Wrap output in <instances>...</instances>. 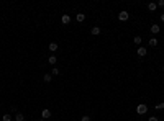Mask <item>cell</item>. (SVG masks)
<instances>
[{
    "label": "cell",
    "mask_w": 164,
    "mask_h": 121,
    "mask_svg": "<svg viewBox=\"0 0 164 121\" xmlns=\"http://www.w3.org/2000/svg\"><path fill=\"white\" fill-rule=\"evenodd\" d=\"M61 23H63V25H69L71 23V16L67 15V13H64V15L61 16Z\"/></svg>",
    "instance_id": "cell-6"
},
{
    "label": "cell",
    "mask_w": 164,
    "mask_h": 121,
    "mask_svg": "<svg viewBox=\"0 0 164 121\" xmlns=\"http://www.w3.org/2000/svg\"><path fill=\"white\" fill-rule=\"evenodd\" d=\"M136 113H138V115H146V113H148V105H143V103L138 105V106H136Z\"/></svg>",
    "instance_id": "cell-1"
},
{
    "label": "cell",
    "mask_w": 164,
    "mask_h": 121,
    "mask_svg": "<svg viewBox=\"0 0 164 121\" xmlns=\"http://www.w3.org/2000/svg\"><path fill=\"white\" fill-rule=\"evenodd\" d=\"M38 121H46V119H43V118H39V119H38Z\"/></svg>",
    "instance_id": "cell-23"
},
{
    "label": "cell",
    "mask_w": 164,
    "mask_h": 121,
    "mask_svg": "<svg viewBox=\"0 0 164 121\" xmlns=\"http://www.w3.org/2000/svg\"><path fill=\"white\" fill-rule=\"evenodd\" d=\"M136 54H138L140 57H144L146 54H148V49H146L144 46H140L138 49H136Z\"/></svg>",
    "instance_id": "cell-3"
},
{
    "label": "cell",
    "mask_w": 164,
    "mask_h": 121,
    "mask_svg": "<svg viewBox=\"0 0 164 121\" xmlns=\"http://www.w3.org/2000/svg\"><path fill=\"white\" fill-rule=\"evenodd\" d=\"M162 72H164V66H162Z\"/></svg>",
    "instance_id": "cell-24"
},
{
    "label": "cell",
    "mask_w": 164,
    "mask_h": 121,
    "mask_svg": "<svg viewBox=\"0 0 164 121\" xmlns=\"http://www.w3.org/2000/svg\"><path fill=\"white\" fill-rule=\"evenodd\" d=\"M128 18H130V13H128L126 10H122L120 13H118V20L120 21H128Z\"/></svg>",
    "instance_id": "cell-2"
},
{
    "label": "cell",
    "mask_w": 164,
    "mask_h": 121,
    "mask_svg": "<svg viewBox=\"0 0 164 121\" xmlns=\"http://www.w3.org/2000/svg\"><path fill=\"white\" fill-rule=\"evenodd\" d=\"M48 62H49L51 66H54L56 62H57V57H56V54H51L49 57H48Z\"/></svg>",
    "instance_id": "cell-10"
},
{
    "label": "cell",
    "mask_w": 164,
    "mask_h": 121,
    "mask_svg": "<svg viewBox=\"0 0 164 121\" xmlns=\"http://www.w3.org/2000/svg\"><path fill=\"white\" fill-rule=\"evenodd\" d=\"M156 8H158V5H156L154 2H149V3H148V10H149V12H154Z\"/></svg>",
    "instance_id": "cell-15"
},
{
    "label": "cell",
    "mask_w": 164,
    "mask_h": 121,
    "mask_svg": "<svg viewBox=\"0 0 164 121\" xmlns=\"http://www.w3.org/2000/svg\"><path fill=\"white\" fill-rule=\"evenodd\" d=\"M161 21H162V23H164V13H162V15H161Z\"/></svg>",
    "instance_id": "cell-22"
},
{
    "label": "cell",
    "mask_w": 164,
    "mask_h": 121,
    "mask_svg": "<svg viewBox=\"0 0 164 121\" xmlns=\"http://www.w3.org/2000/svg\"><path fill=\"white\" fill-rule=\"evenodd\" d=\"M43 80H44L46 83H49L51 80H53V75H51V74H44V75H43Z\"/></svg>",
    "instance_id": "cell-14"
},
{
    "label": "cell",
    "mask_w": 164,
    "mask_h": 121,
    "mask_svg": "<svg viewBox=\"0 0 164 121\" xmlns=\"http://www.w3.org/2000/svg\"><path fill=\"white\" fill-rule=\"evenodd\" d=\"M133 43H135V46H141V43H143V38H141V36H135V38H133Z\"/></svg>",
    "instance_id": "cell-8"
},
{
    "label": "cell",
    "mask_w": 164,
    "mask_h": 121,
    "mask_svg": "<svg viewBox=\"0 0 164 121\" xmlns=\"http://www.w3.org/2000/svg\"><path fill=\"white\" fill-rule=\"evenodd\" d=\"M84 20H85V15H84V13H77V15H76V21H77V23H82Z\"/></svg>",
    "instance_id": "cell-12"
},
{
    "label": "cell",
    "mask_w": 164,
    "mask_h": 121,
    "mask_svg": "<svg viewBox=\"0 0 164 121\" xmlns=\"http://www.w3.org/2000/svg\"><path fill=\"white\" fill-rule=\"evenodd\" d=\"M100 33H102L100 26H92V28H90V34H92V36H99Z\"/></svg>",
    "instance_id": "cell-4"
},
{
    "label": "cell",
    "mask_w": 164,
    "mask_h": 121,
    "mask_svg": "<svg viewBox=\"0 0 164 121\" xmlns=\"http://www.w3.org/2000/svg\"><path fill=\"white\" fill-rule=\"evenodd\" d=\"M154 108H156V110H164V103L162 101L158 103V105H154Z\"/></svg>",
    "instance_id": "cell-18"
},
{
    "label": "cell",
    "mask_w": 164,
    "mask_h": 121,
    "mask_svg": "<svg viewBox=\"0 0 164 121\" xmlns=\"http://www.w3.org/2000/svg\"><path fill=\"white\" fill-rule=\"evenodd\" d=\"M15 119H16V121H25V115L16 111V113H15Z\"/></svg>",
    "instance_id": "cell-13"
},
{
    "label": "cell",
    "mask_w": 164,
    "mask_h": 121,
    "mask_svg": "<svg viewBox=\"0 0 164 121\" xmlns=\"http://www.w3.org/2000/svg\"><path fill=\"white\" fill-rule=\"evenodd\" d=\"M148 121H159V119H158V116H149Z\"/></svg>",
    "instance_id": "cell-21"
},
{
    "label": "cell",
    "mask_w": 164,
    "mask_h": 121,
    "mask_svg": "<svg viewBox=\"0 0 164 121\" xmlns=\"http://www.w3.org/2000/svg\"><path fill=\"white\" fill-rule=\"evenodd\" d=\"M41 118H43V119H48V118H51V110H48V108H43V111H41Z\"/></svg>",
    "instance_id": "cell-5"
},
{
    "label": "cell",
    "mask_w": 164,
    "mask_h": 121,
    "mask_svg": "<svg viewBox=\"0 0 164 121\" xmlns=\"http://www.w3.org/2000/svg\"><path fill=\"white\" fill-rule=\"evenodd\" d=\"M57 48H59V46H57V43H49V46H48V49H49L51 52H56Z\"/></svg>",
    "instance_id": "cell-11"
},
{
    "label": "cell",
    "mask_w": 164,
    "mask_h": 121,
    "mask_svg": "<svg viewBox=\"0 0 164 121\" xmlns=\"http://www.w3.org/2000/svg\"><path fill=\"white\" fill-rule=\"evenodd\" d=\"M81 121H90V116H87V115H85V116H82Z\"/></svg>",
    "instance_id": "cell-19"
},
{
    "label": "cell",
    "mask_w": 164,
    "mask_h": 121,
    "mask_svg": "<svg viewBox=\"0 0 164 121\" xmlns=\"http://www.w3.org/2000/svg\"><path fill=\"white\" fill-rule=\"evenodd\" d=\"M51 75H59V69H57V67H53V70H51Z\"/></svg>",
    "instance_id": "cell-17"
},
{
    "label": "cell",
    "mask_w": 164,
    "mask_h": 121,
    "mask_svg": "<svg viewBox=\"0 0 164 121\" xmlns=\"http://www.w3.org/2000/svg\"><path fill=\"white\" fill-rule=\"evenodd\" d=\"M149 30H151V33H153V34H158L159 31H161V26L154 23V25H151V28H149Z\"/></svg>",
    "instance_id": "cell-7"
},
{
    "label": "cell",
    "mask_w": 164,
    "mask_h": 121,
    "mask_svg": "<svg viewBox=\"0 0 164 121\" xmlns=\"http://www.w3.org/2000/svg\"><path fill=\"white\" fill-rule=\"evenodd\" d=\"M2 119H3V121H12V119H13V116H12V115H8V113H5Z\"/></svg>",
    "instance_id": "cell-16"
},
{
    "label": "cell",
    "mask_w": 164,
    "mask_h": 121,
    "mask_svg": "<svg viewBox=\"0 0 164 121\" xmlns=\"http://www.w3.org/2000/svg\"><path fill=\"white\" fill-rule=\"evenodd\" d=\"M148 44H149V46H151V48H156L158 46V38H149V41H148Z\"/></svg>",
    "instance_id": "cell-9"
},
{
    "label": "cell",
    "mask_w": 164,
    "mask_h": 121,
    "mask_svg": "<svg viewBox=\"0 0 164 121\" xmlns=\"http://www.w3.org/2000/svg\"><path fill=\"white\" fill-rule=\"evenodd\" d=\"M156 5H158V7H164V0H158Z\"/></svg>",
    "instance_id": "cell-20"
}]
</instances>
